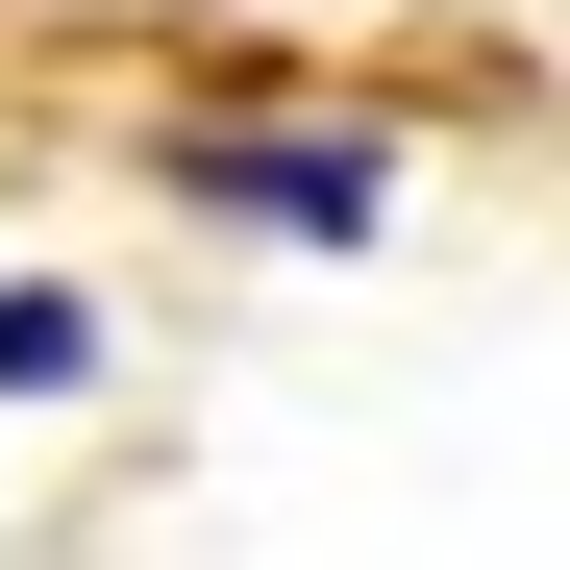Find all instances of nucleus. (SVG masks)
Wrapping results in <instances>:
<instances>
[{
  "label": "nucleus",
  "instance_id": "nucleus-1",
  "mask_svg": "<svg viewBox=\"0 0 570 570\" xmlns=\"http://www.w3.org/2000/svg\"><path fill=\"white\" fill-rule=\"evenodd\" d=\"M174 174H199L224 224H323V248H347L372 199H397V174H372V125H199Z\"/></svg>",
  "mask_w": 570,
  "mask_h": 570
}]
</instances>
